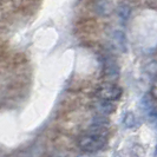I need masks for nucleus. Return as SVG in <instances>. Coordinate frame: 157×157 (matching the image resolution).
Returning a JSON list of instances; mask_svg holds the SVG:
<instances>
[{
	"mask_svg": "<svg viewBox=\"0 0 157 157\" xmlns=\"http://www.w3.org/2000/svg\"><path fill=\"white\" fill-rule=\"evenodd\" d=\"M108 143V138L104 136L94 134H86L80 136L78 140V147L85 152H97L102 150Z\"/></svg>",
	"mask_w": 157,
	"mask_h": 157,
	"instance_id": "1",
	"label": "nucleus"
},
{
	"mask_svg": "<svg viewBox=\"0 0 157 157\" xmlns=\"http://www.w3.org/2000/svg\"><path fill=\"white\" fill-rule=\"evenodd\" d=\"M122 94H123V90L113 83H105V84L101 85L96 91V96L99 99L109 101V102L119 99L122 97Z\"/></svg>",
	"mask_w": 157,
	"mask_h": 157,
	"instance_id": "2",
	"label": "nucleus"
},
{
	"mask_svg": "<svg viewBox=\"0 0 157 157\" xmlns=\"http://www.w3.org/2000/svg\"><path fill=\"white\" fill-rule=\"evenodd\" d=\"M103 76L106 83H112L119 77V67L112 58H105L103 65Z\"/></svg>",
	"mask_w": 157,
	"mask_h": 157,
	"instance_id": "3",
	"label": "nucleus"
},
{
	"mask_svg": "<svg viewBox=\"0 0 157 157\" xmlns=\"http://www.w3.org/2000/svg\"><path fill=\"white\" fill-rule=\"evenodd\" d=\"M94 110L97 111L98 113L101 115H110L112 113L116 106L112 102H109V101H103V99H99L94 103Z\"/></svg>",
	"mask_w": 157,
	"mask_h": 157,
	"instance_id": "4",
	"label": "nucleus"
},
{
	"mask_svg": "<svg viewBox=\"0 0 157 157\" xmlns=\"http://www.w3.org/2000/svg\"><path fill=\"white\" fill-rule=\"evenodd\" d=\"M112 44L121 52H126V38L122 31H113L112 33Z\"/></svg>",
	"mask_w": 157,
	"mask_h": 157,
	"instance_id": "5",
	"label": "nucleus"
},
{
	"mask_svg": "<svg viewBox=\"0 0 157 157\" xmlns=\"http://www.w3.org/2000/svg\"><path fill=\"white\" fill-rule=\"evenodd\" d=\"M117 13H118V17L123 20V21H126L128 19H129V17H130V13H131V7L125 4V2H123V4H121L119 5V7L117 10Z\"/></svg>",
	"mask_w": 157,
	"mask_h": 157,
	"instance_id": "6",
	"label": "nucleus"
},
{
	"mask_svg": "<svg viewBox=\"0 0 157 157\" xmlns=\"http://www.w3.org/2000/svg\"><path fill=\"white\" fill-rule=\"evenodd\" d=\"M123 122H124V125L126 128H129V129H131V128H134L136 125V123H137V121H136V117H135V115L132 112H126L125 116H124V119H123Z\"/></svg>",
	"mask_w": 157,
	"mask_h": 157,
	"instance_id": "7",
	"label": "nucleus"
},
{
	"mask_svg": "<svg viewBox=\"0 0 157 157\" xmlns=\"http://www.w3.org/2000/svg\"><path fill=\"white\" fill-rule=\"evenodd\" d=\"M97 11L99 12V14H109L110 12V5L108 1H99V4L97 5Z\"/></svg>",
	"mask_w": 157,
	"mask_h": 157,
	"instance_id": "8",
	"label": "nucleus"
},
{
	"mask_svg": "<svg viewBox=\"0 0 157 157\" xmlns=\"http://www.w3.org/2000/svg\"><path fill=\"white\" fill-rule=\"evenodd\" d=\"M150 94L155 101H157V76L155 77L154 82H152V85H151V89H150Z\"/></svg>",
	"mask_w": 157,
	"mask_h": 157,
	"instance_id": "9",
	"label": "nucleus"
},
{
	"mask_svg": "<svg viewBox=\"0 0 157 157\" xmlns=\"http://www.w3.org/2000/svg\"><path fill=\"white\" fill-rule=\"evenodd\" d=\"M6 45L2 43V41H0V57H2V56H5L6 53Z\"/></svg>",
	"mask_w": 157,
	"mask_h": 157,
	"instance_id": "10",
	"label": "nucleus"
},
{
	"mask_svg": "<svg viewBox=\"0 0 157 157\" xmlns=\"http://www.w3.org/2000/svg\"><path fill=\"white\" fill-rule=\"evenodd\" d=\"M78 157H92V156H86V155H80V156Z\"/></svg>",
	"mask_w": 157,
	"mask_h": 157,
	"instance_id": "11",
	"label": "nucleus"
}]
</instances>
